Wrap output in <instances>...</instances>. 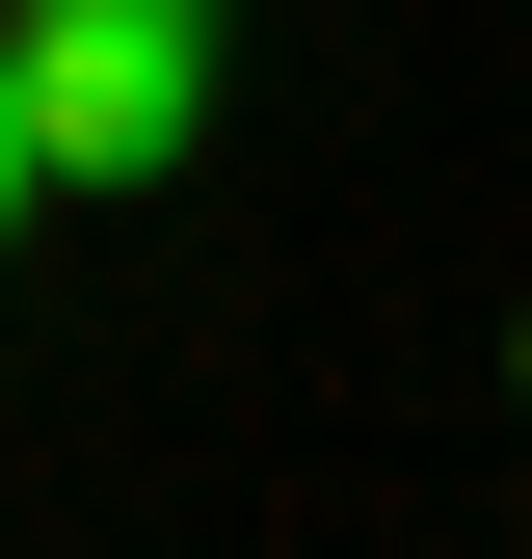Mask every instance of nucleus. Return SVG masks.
<instances>
[{
  "label": "nucleus",
  "instance_id": "nucleus-1",
  "mask_svg": "<svg viewBox=\"0 0 532 559\" xmlns=\"http://www.w3.org/2000/svg\"><path fill=\"white\" fill-rule=\"evenodd\" d=\"M214 53H240V0H0V81H27L53 187H160L214 133Z\"/></svg>",
  "mask_w": 532,
  "mask_h": 559
},
{
  "label": "nucleus",
  "instance_id": "nucleus-2",
  "mask_svg": "<svg viewBox=\"0 0 532 559\" xmlns=\"http://www.w3.org/2000/svg\"><path fill=\"white\" fill-rule=\"evenodd\" d=\"M27 187H53V160H27V81H0V240H27Z\"/></svg>",
  "mask_w": 532,
  "mask_h": 559
},
{
  "label": "nucleus",
  "instance_id": "nucleus-3",
  "mask_svg": "<svg viewBox=\"0 0 532 559\" xmlns=\"http://www.w3.org/2000/svg\"><path fill=\"white\" fill-rule=\"evenodd\" d=\"M506 400H532V320H506Z\"/></svg>",
  "mask_w": 532,
  "mask_h": 559
}]
</instances>
